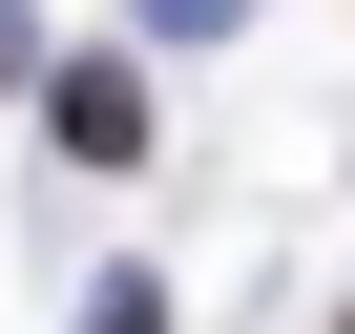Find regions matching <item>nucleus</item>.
I'll use <instances>...</instances> for the list:
<instances>
[{
  "mask_svg": "<svg viewBox=\"0 0 355 334\" xmlns=\"http://www.w3.org/2000/svg\"><path fill=\"white\" fill-rule=\"evenodd\" d=\"M84 334H167V292H105V313H84Z\"/></svg>",
  "mask_w": 355,
  "mask_h": 334,
  "instance_id": "2",
  "label": "nucleus"
},
{
  "mask_svg": "<svg viewBox=\"0 0 355 334\" xmlns=\"http://www.w3.org/2000/svg\"><path fill=\"white\" fill-rule=\"evenodd\" d=\"M42 125H63L84 167H146V84H125V63H63V84H42Z\"/></svg>",
  "mask_w": 355,
  "mask_h": 334,
  "instance_id": "1",
  "label": "nucleus"
}]
</instances>
